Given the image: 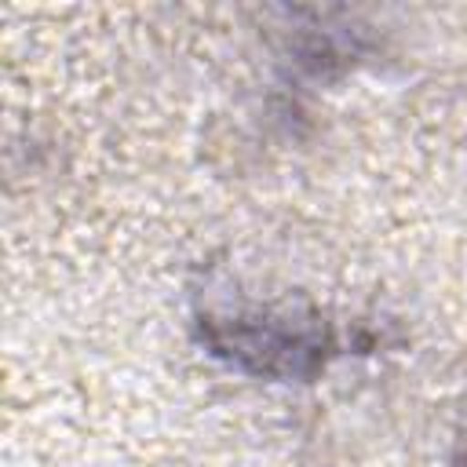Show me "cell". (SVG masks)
Segmentation results:
<instances>
[{"label": "cell", "instance_id": "cell-1", "mask_svg": "<svg viewBox=\"0 0 467 467\" xmlns=\"http://www.w3.org/2000/svg\"><path fill=\"white\" fill-rule=\"evenodd\" d=\"M201 325L215 354L263 376H303L325 361V350H332L325 321H299L285 310H204Z\"/></svg>", "mask_w": 467, "mask_h": 467}]
</instances>
